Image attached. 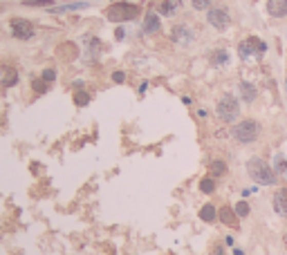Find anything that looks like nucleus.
<instances>
[{"label":"nucleus","mask_w":287,"mask_h":255,"mask_svg":"<svg viewBox=\"0 0 287 255\" xmlns=\"http://www.w3.org/2000/svg\"><path fill=\"white\" fill-rule=\"evenodd\" d=\"M0 11H3V5H0Z\"/></svg>","instance_id":"nucleus-31"},{"label":"nucleus","mask_w":287,"mask_h":255,"mask_svg":"<svg viewBox=\"0 0 287 255\" xmlns=\"http://www.w3.org/2000/svg\"><path fill=\"white\" fill-rule=\"evenodd\" d=\"M180 5H182V0H162L160 3V14L175 16L178 14V9H180Z\"/></svg>","instance_id":"nucleus-15"},{"label":"nucleus","mask_w":287,"mask_h":255,"mask_svg":"<svg viewBox=\"0 0 287 255\" xmlns=\"http://www.w3.org/2000/svg\"><path fill=\"white\" fill-rule=\"evenodd\" d=\"M274 166H276V170L280 172V175L287 177V159L283 157V154H276V157H274Z\"/></svg>","instance_id":"nucleus-21"},{"label":"nucleus","mask_w":287,"mask_h":255,"mask_svg":"<svg viewBox=\"0 0 287 255\" xmlns=\"http://www.w3.org/2000/svg\"><path fill=\"white\" fill-rule=\"evenodd\" d=\"M274 210L287 220V186L285 188H278L276 195H274Z\"/></svg>","instance_id":"nucleus-9"},{"label":"nucleus","mask_w":287,"mask_h":255,"mask_svg":"<svg viewBox=\"0 0 287 255\" xmlns=\"http://www.w3.org/2000/svg\"><path fill=\"white\" fill-rule=\"evenodd\" d=\"M41 79H43V81H47V83H52V81L56 79V72H54V70H43Z\"/></svg>","instance_id":"nucleus-27"},{"label":"nucleus","mask_w":287,"mask_h":255,"mask_svg":"<svg viewBox=\"0 0 287 255\" xmlns=\"http://www.w3.org/2000/svg\"><path fill=\"white\" fill-rule=\"evenodd\" d=\"M234 210H236V215H238V217H247V215H249V204H247L245 200H240V202L236 204V208H234Z\"/></svg>","instance_id":"nucleus-23"},{"label":"nucleus","mask_w":287,"mask_h":255,"mask_svg":"<svg viewBox=\"0 0 287 255\" xmlns=\"http://www.w3.org/2000/svg\"><path fill=\"white\" fill-rule=\"evenodd\" d=\"M218 116L222 119L224 123H231V121H236L238 119V114H240V105H238V101L231 94H224L222 99L218 101Z\"/></svg>","instance_id":"nucleus-4"},{"label":"nucleus","mask_w":287,"mask_h":255,"mask_svg":"<svg viewBox=\"0 0 287 255\" xmlns=\"http://www.w3.org/2000/svg\"><path fill=\"white\" fill-rule=\"evenodd\" d=\"M209 175H211V177H222V175H227V164H224V161H220V159L211 161Z\"/></svg>","instance_id":"nucleus-16"},{"label":"nucleus","mask_w":287,"mask_h":255,"mask_svg":"<svg viewBox=\"0 0 287 255\" xmlns=\"http://www.w3.org/2000/svg\"><path fill=\"white\" fill-rule=\"evenodd\" d=\"M247 172H249V177H252L256 184H260V186L278 184L276 172H274L272 166H267V161H262L260 157H252L247 161Z\"/></svg>","instance_id":"nucleus-1"},{"label":"nucleus","mask_w":287,"mask_h":255,"mask_svg":"<svg viewBox=\"0 0 287 255\" xmlns=\"http://www.w3.org/2000/svg\"><path fill=\"white\" fill-rule=\"evenodd\" d=\"M9 29H11V36L18 41H29L34 36V25L25 21V18H14L9 23Z\"/></svg>","instance_id":"nucleus-6"},{"label":"nucleus","mask_w":287,"mask_h":255,"mask_svg":"<svg viewBox=\"0 0 287 255\" xmlns=\"http://www.w3.org/2000/svg\"><path fill=\"white\" fill-rule=\"evenodd\" d=\"M283 242H285V248H287V233H285V238H283Z\"/></svg>","instance_id":"nucleus-30"},{"label":"nucleus","mask_w":287,"mask_h":255,"mask_svg":"<svg viewBox=\"0 0 287 255\" xmlns=\"http://www.w3.org/2000/svg\"><path fill=\"white\" fill-rule=\"evenodd\" d=\"M200 190L202 192H213L216 190V177H202V182H200Z\"/></svg>","instance_id":"nucleus-20"},{"label":"nucleus","mask_w":287,"mask_h":255,"mask_svg":"<svg viewBox=\"0 0 287 255\" xmlns=\"http://www.w3.org/2000/svg\"><path fill=\"white\" fill-rule=\"evenodd\" d=\"M114 36H117V41H121V38H124V29H117V32H114Z\"/></svg>","instance_id":"nucleus-29"},{"label":"nucleus","mask_w":287,"mask_h":255,"mask_svg":"<svg viewBox=\"0 0 287 255\" xmlns=\"http://www.w3.org/2000/svg\"><path fill=\"white\" fill-rule=\"evenodd\" d=\"M211 63L216 65V67L227 65V63H229V54L224 52V49H218V52H213V54H211Z\"/></svg>","instance_id":"nucleus-18"},{"label":"nucleus","mask_w":287,"mask_h":255,"mask_svg":"<svg viewBox=\"0 0 287 255\" xmlns=\"http://www.w3.org/2000/svg\"><path fill=\"white\" fill-rule=\"evenodd\" d=\"M267 11L274 18H285L287 16V0H267Z\"/></svg>","instance_id":"nucleus-11"},{"label":"nucleus","mask_w":287,"mask_h":255,"mask_svg":"<svg viewBox=\"0 0 287 255\" xmlns=\"http://www.w3.org/2000/svg\"><path fill=\"white\" fill-rule=\"evenodd\" d=\"M231 134H234V139L238 144H254L260 134V123L256 119H245V121L236 123Z\"/></svg>","instance_id":"nucleus-3"},{"label":"nucleus","mask_w":287,"mask_h":255,"mask_svg":"<svg viewBox=\"0 0 287 255\" xmlns=\"http://www.w3.org/2000/svg\"><path fill=\"white\" fill-rule=\"evenodd\" d=\"M85 7H88V3H72V5H63V7H52V14H65V11H76Z\"/></svg>","instance_id":"nucleus-19"},{"label":"nucleus","mask_w":287,"mask_h":255,"mask_svg":"<svg viewBox=\"0 0 287 255\" xmlns=\"http://www.w3.org/2000/svg\"><path fill=\"white\" fill-rule=\"evenodd\" d=\"M112 81H114V83H124V81H126V74H124V72H112Z\"/></svg>","instance_id":"nucleus-28"},{"label":"nucleus","mask_w":287,"mask_h":255,"mask_svg":"<svg viewBox=\"0 0 287 255\" xmlns=\"http://www.w3.org/2000/svg\"><path fill=\"white\" fill-rule=\"evenodd\" d=\"M265 49H267V45L260 38H256V36H249V38H245L240 45H238V56H240L242 61H247V58H252V56L265 54Z\"/></svg>","instance_id":"nucleus-5"},{"label":"nucleus","mask_w":287,"mask_h":255,"mask_svg":"<svg viewBox=\"0 0 287 255\" xmlns=\"http://www.w3.org/2000/svg\"><path fill=\"white\" fill-rule=\"evenodd\" d=\"M0 83H3L5 88H14L18 83V72L9 65H0Z\"/></svg>","instance_id":"nucleus-10"},{"label":"nucleus","mask_w":287,"mask_h":255,"mask_svg":"<svg viewBox=\"0 0 287 255\" xmlns=\"http://www.w3.org/2000/svg\"><path fill=\"white\" fill-rule=\"evenodd\" d=\"M23 5H25V7H50L54 3L52 0H23Z\"/></svg>","instance_id":"nucleus-22"},{"label":"nucleus","mask_w":287,"mask_h":255,"mask_svg":"<svg viewBox=\"0 0 287 255\" xmlns=\"http://www.w3.org/2000/svg\"><path fill=\"white\" fill-rule=\"evenodd\" d=\"M139 11H142V7L135 3H114L108 7L106 16L110 23H126V21H135Z\"/></svg>","instance_id":"nucleus-2"},{"label":"nucleus","mask_w":287,"mask_h":255,"mask_svg":"<svg viewBox=\"0 0 287 255\" xmlns=\"http://www.w3.org/2000/svg\"><path fill=\"white\" fill-rule=\"evenodd\" d=\"M218 217H220V222H224L227 226H231V228H238V220L240 217L236 215V210L234 208H229V206H222L218 210Z\"/></svg>","instance_id":"nucleus-13"},{"label":"nucleus","mask_w":287,"mask_h":255,"mask_svg":"<svg viewBox=\"0 0 287 255\" xmlns=\"http://www.w3.org/2000/svg\"><path fill=\"white\" fill-rule=\"evenodd\" d=\"M32 88H34L36 94H45V90H47V81L36 79V81H32Z\"/></svg>","instance_id":"nucleus-24"},{"label":"nucleus","mask_w":287,"mask_h":255,"mask_svg":"<svg viewBox=\"0 0 287 255\" xmlns=\"http://www.w3.org/2000/svg\"><path fill=\"white\" fill-rule=\"evenodd\" d=\"M206 18H209V23H211L216 29H220V32H222V29H227V27H229V23H231L229 11H227V9H220V7L209 9Z\"/></svg>","instance_id":"nucleus-7"},{"label":"nucleus","mask_w":287,"mask_h":255,"mask_svg":"<svg viewBox=\"0 0 287 255\" xmlns=\"http://www.w3.org/2000/svg\"><path fill=\"white\" fill-rule=\"evenodd\" d=\"M74 103H76V105H88V103H90L88 92H74Z\"/></svg>","instance_id":"nucleus-25"},{"label":"nucleus","mask_w":287,"mask_h":255,"mask_svg":"<svg viewBox=\"0 0 287 255\" xmlns=\"http://www.w3.org/2000/svg\"><path fill=\"white\" fill-rule=\"evenodd\" d=\"M170 38L178 43V45H188V43H193V32L186 25H175V27L170 29Z\"/></svg>","instance_id":"nucleus-8"},{"label":"nucleus","mask_w":287,"mask_h":255,"mask_svg":"<svg viewBox=\"0 0 287 255\" xmlns=\"http://www.w3.org/2000/svg\"><path fill=\"white\" fill-rule=\"evenodd\" d=\"M144 32L146 34H157L160 32V16L155 11H148L144 18Z\"/></svg>","instance_id":"nucleus-14"},{"label":"nucleus","mask_w":287,"mask_h":255,"mask_svg":"<svg viewBox=\"0 0 287 255\" xmlns=\"http://www.w3.org/2000/svg\"><path fill=\"white\" fill-rule=\"evenodd\" d=\"M200 220L204 222H216L218 220V210L211 206V204H206V206L200 208Z\"/></svg>","instance_id":"nucleus-17"},{"label":"nucleus","mask_w":287,"mask_h":255,"mask_svg":"<svg viewBox=\"0 0 287 255\" xmlns=\"http://www.w3.org/2000/svg\"><path fill=\"white\" fill-rule=\"evenodd\" d=\"M238 92H240V99L242 101H247V103H254L256 101V94H258V90L254 88L249 81H240L238 83Z\"/></svg>","instance_id":"nucleus-12"},{"label":"nucleus","mask_w":287,"mask_h":255,"mask_svg":"<svg viewBox=\"0 0 287 255\" xmlns=\"http://www.w3.org/2000/svg\"><path fill=\"white\" fill-rule=\"evenodd\" d=\"M191 5H193V9H198V11H204V9L211 5V0H191Z\"/></svg>","instance_id":"nucleus-26"}]
</instances>
